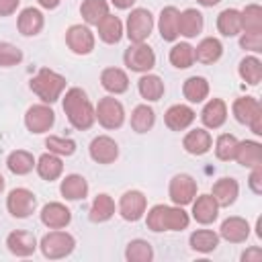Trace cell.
<instances>
[{
    "mask_svg": "<svg viewBox=\"0 0 262 262\" xmlns=\"http://www.w3.org/2000/svg\"><path fill=\"white\" fill-rule=\"evenodd\" d=\"M63 113L68 115V121L78 131H86L96 121L94 106L90 104L86 92L82 88H70L63 96Z\"/></svg>",
    "mask_w": 262,
    "mask_h": 262,
    "instance_id": "6da1fadb",
    "label": "cell"
},
{
    "mask_svg": "<svg viewBox=\"0 0 262 262\" xmlns=\"http://www.w3.org/2000/svg\"><path fill=\"white\" fill-rule=\"evenodd\" d=\"M63 88H66V78H63L61 74L49 70V68H41V70L33 76V80H31V90H33L43 102H47V104L55 102V100L61 96Z\"/></svg>",
    "mask_w": 262,
    "mask_h": 262,
    "instance_id": "7a4b0ae2",
    "label": "cell"
},
{
    "mask_svg": "<svg viewBox=\"0 0 262 262\" xmlns=\"http://www.w3.org/2000/svg\"><path fill=\"white\" fill-rule=\"evenodd\" d=\"M231 111H233V117L239 123L250 125L252 133L262 135V106H260V102L254 96H242V98H237L233 102Z\"/></svg>",
    "mask_w": 262,
    "mask_h": 262,
    "instance_id": "3957f363",
    "label": "cell"
},
{
    "mask_svg": "<svg viewBox=\"0 0 262 262\" xmlns=\"http://www.w3.org/2000/svg\"><path fill=\"white\" fill-rule=\"evenodd\" d=\"M41 252L45 258L49 260H59V258H66L74 252V246H76V239L66 233V231H49L41 237Z\"/></svg>",
    "mask_w": 262,
    "mask_h": 262,
    "instance_id": "277c9868",
    "label": "cell"
},
{
    "mask_svg": "<svg viewBox=\"0 0 262 262\" xmlns=\"http://www.w3.org/2000/svg\"><path fill=\"white\" fill-rule=\"evenodd\" d=\"M94 115L98 119V123L104 127V129H117L123 125L125 121V111H123V104L113 98V96H104L98 100L96 108H94Z\"/></svg>",
    "mask_w": 262,
    "mask_h": 262,
    "instance_id": "5b68a950",
    "label": "cell"
},
{
    "mask_svg": "<svg viewBox=\"0 0 262 262\" xmlns=\"http://www.w3.org/2000/svg\"><path fill=\"white\" fill-rule=\"evenodd\" d=\"M154 29L151 12L145 8H135L127 16V37L133 43H143Z\"/></svg>",
    "mask_w": 262,
    "mask_h": 262,
    "instance_id": "8992f818",
    "label": "cell"
},
{
    "mask_svg": "<svg viewBox=\"0 0 262 262\" xmlns=\"http://www.w3.org/2000/svg\"><path fill=\"white\" fill-rule=\"evenodd\" d=\"M125 66L133 72H149L156 66L154 49L145 43H133L125 51Z\"/></svg>",
    "mask_w": 262,
    "mask_h": 262,
    "instance_id": "52a82bcc",
    "label": "cell"
},
{
    "mask_svg": "<svg viewBox=\"0 0 262 262\" xmlns=\"http://www.w3.org/2000/svg\"><path fill=\"white\" fill-rule=\"evenodd\" d=\"M35 205H37V199L29 188H12L8 192L6 207L12 217H18V219L29 217L35 211Z\"/></svg>",
    "mask_w": 262,
    "mask_h": 262,
    "instance_id": "ba28073f",
    "label": "cell"
},
{
    "mask_svg": "<svg viewBox=\"0 0 262 262\" xmlns=\"http://www.w3.org/2000/svg\"><path fill=\"white\" fill-rule=\"evenodd\" d=\"M55 123V113L47 104H33L25 115V125L31 133H45Z\"/></svg>",
    "mask_w": 262,
    "mask_h": 262,
    "instance_id": "9c48e42d",
    "label": "cell"
},
{
    "mask_svg": "<svg viewBox=\"0 0 262 262\" xmlns=\"http://www.w3.org/2000/svg\"><path fill=\"white\" fill-rule=\"evenodd\" d=\"M196 194V182L188 174H176L170 180V199L174 205H188L194 201Z\"/></svg>",
    "mask_w": 262,
    "mask_h": 262,
    "instance_id": "30bf717a",
    "label": "cell"
},
{
    "mask_svg": "<svg viewBox=\"0 0 262 262\" xmlns=\"http://www.w3.org/2000/svg\"><path fill=\"white\" fill-rule=\"evenodd\" d=\"M66 41H68V47L78 55H86L94 49V35L84 25H72L66 31Z\"/></svg>",
    "mask_w": 262,
    "mask_h": 262,
    "instance_id": "8fae6325",
    "label": "cell"
},
{
    "mask_svg": "<svg viewBox=\"0 0 262 262\" xmlns=\"http://www.w3.org/2000/svg\"><path fill=\"white\" fill-rule=\"evenodd\" d=\"M145 207H147V201H145L143 192H139V190H127V192L121 196L119 213H121V217L127 219V221H137V219L143 217Z\"/></svg>",
    "mask_w": 262,
    "mask_h": 262,
    "instance_id": "7c38bea8",
    "label": "cell"
},
{
    "mask_svg": "<svg viewBox=\"0 0 262 262\" xmlns=\"http://www.w3.org/2000/svg\"><path fill=\"white\" fill-rule=\"evenodd\" d=\"M119 156V145L108 135H98L90 143V158L98 164H113Z\"/></svg>",
    "mask_w": 262,
    "mask_h": 262,
    "instance_id": "4fadbf2b",
    "label": "cell"
},
{
    "mask_svg": "<svg viewBox=\"0 0 262 262\" xmlns=\"http://www.w3.org/2000/svg\"><path fill=\"white\" fill-rule=\"evenodd\" d=\"M41 221L49 229H61V227H66L72 221V213L61 203H47L41 209Z\"/></svg>",
    "mask_w": 262,
    "mask_h": 262,
    "instance_id": "5bb4252c",
    "label": "cell"
},
{
    "mask_svg": "<svg viewBox=\"0 0 262 262\" xmlns=\"http://www.w3.org/2000/svg\"><path fill=\"white\" fill-rule=\"evenodd\" d=\"M233 160H237V164H242L246 168L262 166V145L258 141H250V139L237 141Z\"/></svg>",
    "mask_w": 262,
    "mask_h": 262,
    "instance_id": "9a60e30c",
    "label": "cell"
},
{
    "mask_svg": "<svg viewBox=\"0 0 262 262\" xmlns=\"http://www.w3.org/2000/svg\"><path fill=\"white\" fill-rule=\"evenodd\" d=\"M217 213H219V205L211 194H201L192 203V217L203 225L213 223L217 219Z\"/></svg>",
    "mask_w": 262,
    "mask_h": 262,
    "instance_id": "2e32d148",
    "label": "cell"
},
{
    "mask_svg": "<svg viewBox=\"0 0 262 262\" xmlns=\"http://www.w3.org/2000/svg\"><path fill=\"white\" fill-rule=\"evenodd\" d=\"M6 246L14 256H31L37 250V239L31 231H12L6 237Z\"/></svg>",
    "mask_w": 262,
    "mask_h": 262,
    "instance_id": "e0dca14e",
    "label": "cell"
},
{
    "mask_svg": "<svg viewBox=\"0 0 262 262\" xmlns=\"http://www.w3.org/2000/svg\"><path fill=\"white\" fill-rule=\"evenodd\" d=\"M164 121H166L168 129H172V131H182V129H186V127L194 121V111H192L190 106H186V104H174V106H170V108L166 111Z\"/></svg>",
    "mask_w": 262,
    "mask_h": 262,
    "instance_id": "ac0fdd59",
    "label": "cell"
},
{
    "mask_svg": "<svg viewBox=\"0 0 262 262\" xmlns=\"http://www.w3.org/2000/svg\"><path fill=\"white\" fill-rule=\"evenodd\" d=\"M250 235V225L242 217H229L221 223V237L231 244H242Z\"/></svg>",
    "mask_w": 262,
    "mask_h": 262,
    "instance_id": "d6986e66",
    "label": "cell"
},
{
    "mask_svg": "<svg viewBox=\"0 0 262 262\" xmlns=\"http://www.w3.org/2000/svg\"><path fill=\"white\" fill-rule=\"evenodd\" d=\"M201 119H203L205 127H209V129L221 127L225 123V119H227V106H225V102L221 98H211L205 104V108L201 113Z\"/></svg>",
    "mask_w": 262,
    "mask_h": 262,
    "instance_id": "ffe728a7",
    "label": "cell"
},
{
    "mask_svg": "<svg viewBox=\"0 0 262 262\" xmlns=\"http://www.w3.org/2000/svg\"><path fill=\"white\" fill-rule=\"evenodd\" d=\"M237 192H239V186H237V182L233 178H219L213 184L211 196L217 201L219 207H229L237 199Z\"/></svg>",
    "mask_w": 262,
    "mask_h": 262,
    "instance_id": "44dd1931",
    "label": "cell"
},
{
    "mask_svg": "<svg viewBox=\"0 0 262 262\" xmlns=\"http://www.w3.org/2000/svg\"><path fill=\"white\" fill-rule=\"evenodd\" d=\"M182 145H184V149H186L188 154H192V156H203V154H207V151L211 149V135H209V131H205V129H192V131H188V133L184 135Z\"/></svg>",
    "mask_w": 262,
    "mask_h": 262,
    "instance_id": "7402d4cb",
    "label": "cell"
},
{
    "mask_svg": "<svg viewBox=\"0 0 262 262\" xmlns=\"http://www.w3.org/2000/svg\"><path fill=\"white\" fill-rule=\"evenodd\" d=\"M100 84H102V88L108 90L111 94H121V92H125V90L129 88V78H127V74H125L123 70H119V68H106V70H102V74H100Z\"/></svg>",
    "mask_w": 262,
    "mask_h": 262,
    "instance_id": "603a6c76",
    "label": "cell"
},
{
    "mask_svg": "<svg viewBox=\"0 0 262 262\" xmlns=\"http://www.w3.org/2000/svg\"><path fill=\"white\" fill-rule=\"evenodd\" d=\"M178 16H180L178 8H174V6L162 8L158 27H160V35H162L164 41H174V39L180 35V33H178Z\"/></svg>",
    "mask_w": 262,
    "mask_h": 262,
    "instance_id": "cb8c5ba5",
    "label": "cell"
},
{
    "mask_svg": "<svg viewBox=\"0 0 262 262\" xmlns=\"http://www.w3.org/2000/svg\"><path fill=\"white\" fill-rule=\"evenodd\" d=\"M221 53H223V45L215 37H207L194 47V59L201 63H215L221 57Z\"/></svg>",
    "mask_w": 262,
    "mask_h": 262,
    "instance_id": "d4e9b609",
    "label": "cell"
},
{
    "mask_svg": "<svg viewBox=\"0 0 262 262\" xmlns=\"http://www.w3.org/2000/svg\"><path fill=\"white\" fill-rule=\"evenodd\" d=\"M59 190L68 201H80V199H84L88 194V182L80 174H70V176H66L61 180Z\"/></svg>",
    "mask_w": 262,
    "mask_h": 262,
    "instance_id": "484cf974",
    "label": "cell"
},
{
    "mask_svg": "<svg viewBox=\"0 0 262 262\" xmlns=\"http://www.w3.org/2000/svg\"><path fill=\"white\" fill-rule=\"evenodd\" d=\"M203 29V14L196 8H186L178 16V33L184 37H196Z\"/></svg>",
    "mask_w": 262,
    "mask_h": 262,
    "instance_id": "4316f807",
    "label": "cell"
},
{
    "mask_svg": "<svg viewBox=\"0 0 262 262\" xmlns=\"http://www.w3.org/2000/svg\"><path fill=\"white\" fill-rule=\"evenodd\" d=\"M16 25H18V31L25 37H33L43 29V14L37 8H25L18 14V23Z\"/></svg>",
    "mask_w": 262,
    "mask_h": 262,
    "instance_id": "83f0119b",
    "label": "cell"
},
{
    "mask_svg": "<svg viewBox=\"0 0 262 262\" xmlns=\"http://www.w3.org/2000/svg\"><path fill=\"white\" fill-rule=\"evenodd\" d=\"M217 29L225 37H235L237 33H242V14H239V10L225 8L223 12H219V16H217Z\"/></svg>",
    "mask_w": 262,
    "mask_h": 262,
    "instance_id": "f1b7e54d",
    "label": "cell"
},
{
    "mask_svg": "<svg viewBox=\"0 0 262 262\" xmlns=\"http://www.w3.org/2000/svg\"><path fill=\"white\" fill-rule=\"evenodd\" d=\"M98 37L104 43H119L121 35H123V23L119 20V16L106 14L102 20H98Z\"/></svg>",
    "mask_w": 262,
    "mask_h": 262,
    "instance_id": "f546056e",
    "label": "cell"
},
{
    "mask_svg": "<svg viewBox=\"0 0 262 262\" xmlns=\"http://www.w3.org/2000/svg\"><path fill=\"white\" fill-rule=\"evenodd\" d=\"M35 168H37V172H39V176L43 178V180H55L59 174H61V170H63V164H61V160L57 158V154H43L39 160H37V164H35Z\"/></svg>",
    "mask_w": 262,
    "mask_h": 262,
    "instance_id": "4dcf8cb0",
    "label": "cell"
},
{
    "mask_svg": "<svg viewBox=\"0 0 262 262\" xmlns=\"http://www.w3.org/2000/svg\"><path fill=\"white\" fill-rule=\"evenodd\" d=\"M182 94L188 102H203L209 94V82L203 76H192L184 82L182 86Z\"/></svg>",
    "mask_w": 262,
    "mask_h": 262,
    "instance_id": "1f68e13d",
    "label": "cell"
},
{
    "mask_svg": "<svg viewBox=\"0 0 262 262\" xmlns=\"http://www.w3.org/2000/svg\"><path fill=\"white\" fill-rule=\"evenodd\" d=\"M115 213V201L108 196V194H96V199L92 201V207H90V219L94 223H102V221H108Z\"/></svg>",
    "mask_w": 262,
    "mask_h": 262,
    "instance_id": "d6a6232c",
    "label": "cell"
},
{
    "mask_svg": "<svg viewBox=\"0 0 262 262\" xmlns=\"http://www.w3.org/2000/svg\"><path fill=\"white\" fill-rule=\"evenodd\" d=\"M219 246V235L211 229H196L190 233V248L196 252H213Z\"/></svg>",
    "mask_w": 262,
    "mask_h": 262,
    "instance_id": "836d02e7",
    "label": "cell"
},
{
    "mask_svg": "<svg viewBox=\"0 0 262 262\" xmlns=\"http://www.w3.org/2000/svg\"><path fill=\"white\" fill-rule=\"evenodd\" d=\"M137 88H139V94L145 100H160L162 94H164V82L154 74L141 76L139 82H137Z\"/></svg>",
    "mask_w": 262,
    "mask_h": 262,
    "instance_id": "e575fe53",
    "label": "cell"
},
{
    "mask_svg": "<svg viewBox=\"0 0 262 262\" xmlns=\"http://www.w3.org/2000/svg\"><path fill=\"white\" fill-rule=\"evenodd\" d=\"M6 166H8V170H10L12 174L23 176V174H29V172L33 170L35 158H33V154H29V151H25V149H16V151H12V154L8 156Z\"/></svg>",
    "mask_w": 262,
    "mask_h": 262,
    "instance_id": "d590c367",
    "label": "cell"
},
{
    "mask_svg": "<svg viewBox=\"0 0 262 262\" xmlns=\"http://www.w3.org/2000/svg\"><path fill=\"white\" fill-rule=\"evenodd\" d=\"M80 12L88 25H98L108 14V2L106 0H84L80 6Z\"/></svg>",
    "mask_w": 262,
    "mask_h": 262,
    "instance_id": "8d00e7d4",
    "label": "cell"
},
{
    "mask_svg": "<svg viewBox=\"0 0 262 262\" xmlns=\"http://www.w3.org/2000/svg\"><path fill=\"white\" fill-rule=\"evenodd\" d=\"M154 121H156V115H154V108L147 106V104H139L133 108L131 113V127L133 131L137 133H145L154 127Z\"/></svg>",
    "mask_w": 262,
    "mask_h": 262,
    "instance_id": "74e56055",
    "label": "cell"
},
{
    "mask_svg": "<svg viewBox=\"0 0 262 262\" xmlns=\"http://www.w3.org/2000/svg\"><path fill=\"white\" fill-rule=\"evenodd\" d=\"M239 14L244 33H262V8L258 4H248Z\"/></svg>",
    "mask_w": 262,
    "mask_h": 262,
    "instance_id": "f35d334b",
    "label": "cell"
},
{
    "mask_svg": "<svg viewBox=\"0 0 262 262\" xmlns=\"http://www.w3.org/2000/svg\"><path fill=\"white\" fill-rule=\"evenodd\" d=\"M188 225V213L178 205V207H168L166 205V213H164V229L166 231H180L186 229Z\"/></svg>",
    "mask_w": 262,
    "mask_h": 262,
    "instance_id": "ab89813d",
    "label": "cell"
},
{
    "mask_svg": "<svg viewBox=\"0 0 262 262\" xmlns=\"http://www.w3.org/2000/svg\"><path fill=\"white\" fill-rule=\"evenodd\" d=\"M194 61V47H190L188 43H176L170 49V63L178 70L190 68Z\"/></svg>",
    "mask_w": 262,
    "mask_h": 262,
    "instance_id": "60d3db41",
    "label": "cell"
},
{
    "mask_svg": "<svg viewBox=\"0 0 262 262\" xmlns=\"http://www.w3.org/2000/svg\"><path fill=\"white\" fill-rule=\"evenodd\" d=\"M239 76L248 84H252V86L260 84V80H262V61L258 57H252V55L250 57H244L239 61Z\"/></svg>",
    "mask_w": 262,
    "mask_h": 262,
    "instance_id": "b9f144b4",
    "label": "cell"
},
{
    "mask_svg": "<svg viewBox=\"0 0 262 262\" xmlns=\"http://www.w3.org/2000/svg\"><path fill=\"white\" fill-rule=\"evenodd\" d=\"M125 256L131 262H149L154 258V250H151L149 242H145V239H133V242L127 244Z\"/></svg>",
    "mask_w": 262,
    "mask_h": 262,
    "instance_id": "7bdbcfd3",
    "label": "cell"
},
{
    "mask_svg": "<svg viewBox=\"0 0 262 262\" xmlns=\"http://www.w3.org/2000/svg\"><path fill=\"white\" fill-rule=\"evenodd\" d=\"M235 147H237L235 135L223 133V135H219L217 141H215V156H217L219 160H223V162H229V160H233V156H235Z\"/></svg>",
    "mask_w": 262,
    "mask_h": 262,
    "instance_id": "ee69618b",
    "label": "cell"
},
{
    "mask_svg": "<svg viewBox=\"0 0 262 262\" xmlns=\"http://www.w3.org/2000/svg\"><path fill=\"white\" fill-rule=\"evenodd\" d=\"M45 145L49 147L51 154L57 156H72L76 151V141L74 139H63V137H47Z\"/></svg>",
    "mask_w": 262,
    "mask_h": 262,
    "instance_id": "f6af8a7d",
    "label": "cell"
},
{
    "mask_svg": "<svg viewBox=\"0 0 262 262\" xmlns=\"http://www.w3.org/2000/svg\"><path fill=\"white\" fill-rule=\"evenodd\" d=\"M23 59V51L18 47H14L12 43H0V66L2 68H10L16 66Z\"/></svg>",
    "mask_w": 262,
    "mask_h": 262,
    "instance_id": "bcb514c9",
    "label": "cell"
},
{
    "mask_svg": "<svg viewBox=\"0 0 262 262\" xmlns=\"http://www.w3.org/2000/svg\"><path fill=\"white\" fill-rule=\"evenodd\" d=\"M164 213H166V205H156L147 211V227L151 231H166L164 229Z\"/></svg>",
    "mask_w": 262,
    "mask_h": 262,
    "instance_id": "7dc6e473",
    "label": "cell"
},
{
    "mask_svg": "<svg viewBox=\"0 0 262 262\" xmlns=\"http://www.w3.org/2000/svg\"><path fill=\"white\" fill-rule=\"evenodd\" d=\"M239 45L244 49H250L254 53L262 51V33H244L239 39Z\"/></svg>",
    "mask_w": 262,
    "mask_h": 262,
    "instance_id": "c3c4849f",
    "label": "cell"
},
{
    "mask_svg": "<svg viewBox=\"0 0 262 262\" xmlns=\"http://www.w3.org/2000/svg\"><path fill=\"white\" fill-rule=\"evenodd\" d=\"M248 184H250V188H252L256 194L262 192V166L252 168V174H250V178H248Z\"/></svg>",
    "mask_w": 262,
    "mask_h": 262,
    "instance_id": "681fc988",
    "label": "cell"
},
{
    "mask_svg": "<svg viewBox=\"0 0 262 262\" xmlns=\"http://www.w3.org/2000/svg\"><path fill=\"white\" fill-rule=\"evenodd\" d=\"M20 0H0V16H8L16 10Z\"/></svg>",
    "mask_w": 262,
    "mask_h": 262,
    "instance_id": "f907efd6",
    "label": "cell"
},
{
    "mask_svg": "<svg viewBox=\"0 0 262 262\" xmlns=\"http://www.w3.org/2000/svg\"><path fill=\"white\" fill-rule=\"evenodd\" d=\"M242 260L244 262H260L262 260V250L260 248H250L242 254Z\"/></svg>",
    "mask_w": 262,
    "mask_h": 262,
    "instance_id": "816d5d0a",
    "label": "cell"
},
{
    "mask_svg": "<svg viewBox=\"0 0 262 262\" xmlns=\"http://www.w3.org/2000/svg\"><path fill=\"white\" fill-rule=\"evenodd\" d=\"M117 8H131V4L135 2V0H111Z\"/></svg>",
    "mask_w": 262,
    "mask_h": 262,
    "instance_id": "f5cc1de1",
    "label": "cell"
},
{
    "mask_svg": "<svg viewBox=\"0 0 262 262\" xmlns=\"http://www.w3.org/2000/svg\"><path fill=\"white\" fill-rule=\"evenodd\" d=\"M43 8H55L57 4H59V0H37Z\"/></svg>",
    "mask_w": 262,
    "mask_h": 262,
    "instance_id": "db71d44e",
    "label": "cell"
},
{
    "mask_svg": "<svg viewBox=\"0 0 262 262\" xmlns=\"http://www.w3.org/2000/svg\"><path fill=\"white\" fill-rule=\"evenodd\" d=\"M199 4H203V6H215L217 2H221V0H196Z\"/></svg>",
    "mask_w": 262,
    "mask_h": 262,
    "instance_id": "11a10c76",
    "label": "cell"
},
{
    "mask_svg": "<svg viewBox=\"0 0 262 262\" xmlns=\"http://www.w3.org/2000/svg\"><path fill=\"white\" fill-rule=\"evenodd\" d=\"M2 190H4V176L0 174V192H2Z\"/></svg>",
    "mask_w": 262,
    "mask_h": 262,
    "instance_id": "9f6ffc18",
    "label": "cell"
}]
</instances>
